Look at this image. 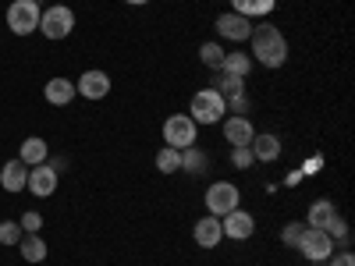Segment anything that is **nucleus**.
<instances>
[{
    "instance_id": "obj_1",
    "label": "nucleus",
    "mask_w": 355,
    "mask_h": 266,
    "mask_svg": "<svg viewBox=\"0 0 355 266\" xmlns=\"http://www.w3.org/2000/svg\"><path fill=\"white\" fill-rule=\"evenodd\" d=\"M252 57L263 68H281L288 61V39L277 33V25H252Z\"/></svg>"
},
{
    "instance_id": "obj_2",
    "label": "nucleus",
    "mask_w": 355,
    "mask_h": 266,
    "mask_svg": "<svg viewBox=\"0 0 355 266\" xmlns=\"http://www.w3.org/2000/svg\"><path fill=\"white\" fill-rule=\"evenodd\" d=\"M227 114V103H224V96L217 93V89H199V93L192 96V121L196 125H217L220 117Z\"/></svg>"
},
{
    "instance_id": "obj_3",
    "label": "nucleus",
    "mask_w": 355,
    "mask_h": 266,
    "mask_svg": "<svg viewBox=\"0 0 355 266\" xmlns=\"http://www.w3.org/2000/svg\"><path fill=\"white\" fill-rule=\"evenodd\" d=\"M199 125L192 121L189 114H171L164 121V145H171V150H189V145H196V132Z\"/></svg>"
},
{
    "instance_id": "obj_4",
    "label": "nucleus",
    "mask_w": 355,
    "mask_h": 266,
    "mask_svg": "<svg viewBox=\"0 0 355 266\" xmlns=\"http://www.w3.org/2000/svg\"><path fill=\"white\" fill-rule=\"evenodd\" d=\"M40 28L46 39H68L71 28H75V11L64 8V4H53L40 15Z\"/></svg>"
},
{
    "instance_id": "obj_5",
    "label": "nucleus",
    "mask_w": 355,
    "mask_h": 266,
    "mask_svg": "<svg viewBox=\"0 0 355 266\" xmlns=\"http://www.w3.org/2000/svg\"><path fill=\"white\" fill-rule=\"evenodd\" d=\"M239 185H231V181H214L210 188H206V210H210V217H224L231 210H239Z\"/></svg>"
},
{
    "instance_id": "obj_6",
    "label": "nucleus",
    "mask_w": 355,
    "mask_h": 266,
    "mask_svg": "<svg viewBox=\"0 0 355 266\" xmlns=\"http://www.w3.org/2000/svg\"><path fill=\"white\" fill-rule=\"evenodd\" d=\"M40 8H36V0H15V4L8 8V28L15 36H28V33H36L40 28Z\"/></svg>"
},
{
    "instance_id": "obj_7",
    "label": "nucleus",
    "mask_w": 355,
    "mask_h": 266,
    "mask_svg": "<svg viewBox=\"0 0 355 266\" xmlns=\"http://www.w3.org/2000/svg\"><path fill=\"white\" fill-rule=\"evenodd\" d=\"M299 252L309 263H323V259L334 256V238H331L327 231H320V227H306L302 238H299Z\"/></svg>"
},
{
    "instance_id": "obj_8",
    "label": "nucleus",
    "mask_w": 355,
    "mask_h": 266,
    "mask_svg": "<svg viewBox=\"0 0 355 266\" xmlns=\"http://www.w3.org/2000/svg\"><path fill=\"white\" fill-rule=\"evenodd\" d=\"M220 231H224V238H231V242H245V238H252L256 220L245 210H231V213L220 217Z\"/></svg>"
},
{
    "instance_id": "obj_9",
    "label": "nucleus",
    "mask_w": 355,
    "mask_h": 266,
    "mask_svg": "<svg viewBox=\"0 0 355 266\" xmlns=\"http://www.w3.org/2000/svg\"><path fill=\"white\" fill-rule=\"evenodd\" d=\"M33 195L40 199H50L57 192V170L50 163H36V167H28V185H25Z\"/></svg>"
},
{
    "instance_id": "obj_10",
    "label": "nucleus",
    "mask_w": 355,
    "mask_h": 266,
    "mask_svg": "<svg viewBox=\"0 0 355 266\" xmlns=\"http://www.w3.org/2000/svg\"><path fill=\"white\" fill-rule=\"evenodd\" d=\"M217 33L224 39H231V43H245L252 36V21L242 18V15H234V11H227V15L217 18Z\"/></svg>"
},
{
    "instance_id": "obj_11",
    "label": "nucleus",
    "mask_w": 355,
    "mask_h": 266,
    "mask_svg": "<svg viewBox=\"0 0 355 266\" xmlns=\"http://www.w3.org/2000/svg\"><path fill=\"white\" fill-rule=\"evenodd\" d=\"M75 93H78V96H85V100H103V96L110 93V78H107V71L93 68V71L78 75V85H75Z\"/></svg>"
},
{
    "instance_id": "obj_12",
    "label": "nucleus",
    "mask_w": 355,
    "mask_h": 266,
    "mask_svg": "<svg viewBox=\"0 0 355 266\" xmlns=\"http://www.w3.org/2000/svg\"><path fill=\"white\" fill-rule=\"evenodd\" d=\"M192 238H196V245H199V249H217V245H220V238H224V231H220V217H202V220H196Z\"/></svg>"
},
{
    "instance_id": "obj_13",
    "label": "nucleus",
    "mask_w": 355,
    "mask_h": 266,
    "mask_svg": "<svg viewBox=\"0 0 355 266\" xmlns=\"http://www.w3.org/2000/svg\"><path fill=\"white\" fill-rule=\"evenodd\" d=\"M224 139L231 145H252L256 128H252L249 117H227V121H224Z\"/></svg>"
},
{
    "instance_id": "obj_14",
    "label": "nucleus",
    "mask_w": 355,
    "mask_h": 266,
    "mask_svg": "<svg viewBox=\"0 0 355 266\" xmlns=\"http://www.w3.org/2000/svg\"><path fill=\"white\" fill-rule=\"evenodd\" d=\"M43 96H46L50 107H68L78 93H75V82L71 78H50L46 89H43Z\"/></svg>"
},
{
    "instance_id": "obj_15",
    "label": "nucleus",
    "mask_w": 355,
    "mask_h": 266,
    "mask_svg": "<svg viewBox=\"0 0 355 266\" xmlns=\"http://www.w3.org/2000/svg\"><path fill=\"white\" fill-rule=\"evenodd\" d=\"M252 157L259 160V163H274L277 157H281V139L274 135V132H263V135H256L252 139Z\"/></svg>"
},
{
    "instance_id": "obj_16",
    "label": "nucleus",
    "mask_w": 355,
    "mask_h": 266,
    "mask_svg": "<svg viewBox=\"0 0 355 266\" xmlns=\"http://www.w3.org/2000/svg\"><path fill=\"white\" fill-rule=\"evenodd\" d=\"M0 185H4V192H21L28 185V167L21 160H8L0 170Z\"/></svg>"
},
{
    "instance_id": "obj_17",
    "label": "nucleus",
    "mask_w": 355,
    "mask_h": 266,
    "mask_svg": "<svg viewBox=\"0 0 355 266\" xmlns=\"http://www.w3.org/2000/svg\"><path fill=\"white\" fill-rule=\"evenodd\" d=\"M46 157H50V150H46V142H43L40 135H28V139L21 142V150H18V160H21L25 167L46 163Z\"/></svg>"
},
{
    "instance_id": "obj_18",
    "label": "nucleus",
    "mask_w": 355,
    "mask_h": 266,
    "mask_svg": "<svg viewBox=\"0 0 355 266\" xmlns=\"http://www.w3.org/2000/svg\"><path fill=\"white\" fill-rule=\"evenodd\" d=\"M231 8L242 18H266L277 8V0H231Z\"/></svg>"
},
{
    "instance_id": "obj_19",
    "label": "nucleus",
    "mask_w": 355,
    "mask_h": 266,
    "mask_svg": "<svg viewBox=\"0 0 355 266\" xmlns=\"http://www.w3.org/2000/svg\"><path fill=\"white\" fill-rule=\"evenodd\" d=\"M338 217V210H334V202H327V199H316L313 206H309V217H306V227H327L331 220Z\"/></svg>"
},
{
    "instance_id": "obj_20",
    "label": "nucleus",
    "mask_w": 355,
    "mask_h": 266,
    "mask_svg": "<svg viewBox=\"0 0 355 266\" xmlns=\"http://www.w3.org/2000/svg\"><path fill=\"white\" fill-rule=\"evenodd\" d=\"M18 249H21V259L25 263H43L46 259V242L40 238V234H21Z\"/></svg>"
},
{
    "instance_id": "obj_21",
    "label": "nucleus",
    "mask_w": 355,
    "mask_h": 266,
    "mask_svg": "<svg viewBox=\"0 0 355 266\" xmlns=\"http://www.w3.org/2000/svg\"><path fill=\"white\" fill-rule=\"evenodd\" d=\"M220 71L224 75H234V78H249V71H252V61H249V53H224V64H220Z\"/></svg>"
},
{
    "instance_id": "obj_22",
    "label": "nucleus",
    "mask_w": 355,
    "mask_h": 266,
    "mask_svg": "<svg viewBox=\"0 0 355 266\" xmlns=\"http://www.w3.org/2000/svg\"><path fill=\"white\" fill-rule=\"evenodd\" d=\"M210 89H217V93L224 96V100H231V96H239V93H245V78H234V75H224V78H214V85Z\"/></svg>"
},
{
    "instance_id": "obj_23",
    "label": "nucleus",
    "mask_w": 355,
    "mask_h": 266,
    "mask_svg": "<svg viewBox=\"0 0 355 266\" xmlns=\"http://www.w3.org/2000/svg\"><path fill=\"white\" fill-rule=\"evenodd\" d=\"M157 170H160V174L182 170V150H171V145H164V150L157 153Z\"/></svg>"
},
{
    "instance_id": "obj_24",
    "label": "nucleus",
    "mask_w": 355,
    "mask_h": 266,
    "mask_svg": "<svg viewBox=\"0 0 355 266\" xmlns=\"http://www.w3.org/2000/svg\"><path fill=\"white\" fill-rule=\"evenodd\" d=\"M182 170H189V174H202V170H206V153L196 150V145L182 150Z\"/></svg>"
},
{
    "instance_id": "obj_25",
    "label": "nucleus",
    "mask_w": 355,
    "mask_h": 266,
    "mask_svg": "<svg viewBox=\"0 0 355 266\" xmlns=\"http://www.w3.org/2000/svg\"><path fill=\"white\" fill-rule=\"evenodd\" d=\"M199 61H202L206 68L220 71V64H224V50H220V43H202V46H199Z\"/></svg>"
},
{
    "instance_id": "obj_26",
    "label": "nucleus",
    "mask_w": 355,
    "mask_h": 266,
    "mask_svg": "<svg viewBox=\"0 0 355 266\" xmlns=\"http://www.w3.org/2000/svg\"><path fill=\"white\" fill-rule=\"evenodd\" d=\"M252 163H256V157H252V150H249V145H231V167L249 170Z\"/></svg>"
},
{
    "instance_id": "obj_27",
    "label": "nucleus",
    "mask_w": 355,
    "mask_h": 266,
    "mask_svg": "<svg viewBox=\"0 0 355 266\" xmlns=\"http://www.w3.org/2000/svg\"><path fill=\"white\" fill-rule=\"evenodd\" d=\"M18 242H21L18 220H4V224H0V245H18Z\"/></svg>"
},
{
    "instance_id": "obj_28",
    "label": "nucleus",
    "mask_w": 355,
    "mask_h": 266,
    "mask_svg": "<svg viewBox=\"0 0 355 266\" xmlns=\"http://www.w3.org/2000/svg\"><path fill=\"white\" fill-rule=\"evenodd\" d=\"M302 231H306V220H295V224H288V227L281 231V238H284V245H291V249H299V238H302Z\"/></svg>"
},
{
    "instance_id": "obj_29",
    "label": "nucleus",
    "mask_w": 355,
    "mask_h": 266,
    "mask_svg": "<svg viewBox=\"0 0 355 266\" xmlns=\"http://www.w3.org/2000/svg\"><path fill=\"white\" fill-rule=\"evenodd\" d=\"M18 227H21L25 234H40V227H43V217H40L36 210H28V213H21V220H18Z\"/></svg>"
},
{
    "instance_id": "obj_30",
    "label": "nucleus",
    "mask_w": 355,
    "mask_h": 266,
    "mask_svg": "<svg viewBox=\"0 0 355 266\" xmlns=\"http://www.w3.org/2000/svg\"><path fill=\"white\" fill-rule=\"evenodd\" d=\"M224 103H227V110H234V117H249V96H245V93L231 96V100H224Z\"/></svg>"
},
{
    "instance_id": "obj_31",
    "label": "nucleus",
    "mask_w": 355,
    "mask_h": 266,
    "mask_svg": "<svg viewBox=\"0 0 355 266\" xmlns=\"http://www.w3.org/2000/svg\"><path fill=\"white\" fill-rule=\"evenodd\" d=\"M323 231H327L331 234V238H338V242H348V224L341 220V217H334L327 227H323Z\"/></svg>"
},
{
    "instance_id": "obj_32",
    "label": "nucleus",
    "mask_w": 355,
    "mask_h": 266,
    "mask_svg": "<svg viewBox=\"0 0 355 266\" xmlns=\"http://www.w3.org/2000/svg\"><path fill=\"white\" fill-rule=\"evenodd\" d=\"M334 266H355V256L352 252H341V256H334Z\"/></svg>"
},
{
    "instance_id": "obj_33",
    "label": "nucleus",
    "mask_w": 355,
    "mask_h": 266,
    "mask_svg": "<svg viewBox=\"0 0 355 266\" xmlns=\"http://www.w3.org/2000/svg\"><path fill=\"white\" fill-rule=\"evenodd\" d=\"M125 4H135V8H142V4H150V0H125Z\"/></svg>"
}]
</instances>
